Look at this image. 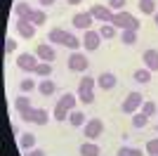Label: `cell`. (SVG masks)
I'll use <instances>...</instances> for the list:
<instances>
[{"label":"cell","mask_w":158,"mask_h":156,"mask_svg":"<svg viewBox=\"0 0 158 156\" xmlns=\"http://www.w3.org/2000/svg\"><path fill=\"white\" fill-rule=\"evenodd\" d=\"M111 24L118 28V31H139V19L135 17V14H130L127 10H123V12H113V19Z\"/></svg>","instance_id":"obj_1"},{"label":"cell","mask_w":158,"mask_h":156,"mask_svg":"<svg viewBox=\"0 0 158 156\" xmlns=\"http://www.w3.org/2000/svg\"><path fill=\"white\" fill-rule=\"evenodd\" d=\"M66 66H69V71H73V73H87V69H90V59L85 57V52H83V50H76V52L69 54Z\"/></svg>","instance_id":"obj_2"},{"label":"cell","mask_w":158,"mask_h":156,"mask_svg":"<svg viewBox=\"0 0 158 156\" xmlns=\"http://www.w3.org/2000/svg\"><path fill=\"white\" fill-rule=\"evenodd\" d=\"M142 104H144V97H142V92L132 90V92H127V97L123 99V104H120V109H123V114L132 116V114H137V111L142 109Z\"/></svg>","instance_id":"obj_3"},{"label":"cell","mask_w":158,"mask_h":156,"mask_svg":"<svg viewBox=\"0 0 158 156\" xmlns=\"http://www.w3.org/2000/svg\"><path fill=\"white\" fill-rule=\"evenodd\" d=\"M38 64H40L38 54H31V52H21L19 57H17V69H21V71L35 73V69H38Z\"/></svg>","instance_id":"obj_4"},{"label":"cell","mask_w":158,"mask_h":156,"mask_svg":"<svg viewBox=\"0 0 158 156\" xmlns=\"http://www.w3.org/2000/svg\"><path fill=\"white\" fill-rule=\"evenodd\" d=\"M83 135L87 137V140H97V137L104 135V123H102V118H90L85 125H83Z\"/></svg>","instance_id":"obj_5"},{"label":"cell","mask_w":158,"mask_h":156,"mask_svg":"<svg viewBox=\"0 0 158 156\" xmlns=\"http://www.w3.org/2000/svg\"><path fill=\"white\" fill-rule=\"evenodd\" d=\"M90 14H92L94 21H102V24H111V19H113V10L109 5H92Z\"/></svg>","instance_id":"obj_6"},{"label":"cell","mask_w":158,"mask_h":156,"mask_svg":"<svg viewBox=\"0 0 158 156\" xmlns=\"http://www.w3.org/2000/svg\"><path fill=\"white\" fill-rule=\"evenodd\" d=\"M102 36H99V31H85V36H83V50L85 52H94V50H99V45H102Z\"/></svg>","instance_id":"obj_7"},{"label":"cell","mask_w":158,"mask_h":156,"mask_svg":"<svg viewBox=\"0 0 158 156\" xmlns=\"http://www.w3.org/2000/svg\"><path fill=\"white\" fill-rule=\"evenodd\" d=\"M14 28H17V33H19L24 40H31L33 36H35V26L28 19H14Z\"/></svg>","instance_id":"obj_8"},{"label":"cell","mask_w":158,"mask_h":156,"mask_svg":"<svg viewBox=\"0 0 158 156\" xmlns=\"http://www.w3.org/2000/svg\"><path fill=\"white\" fill-rule=\"evenodd\" d=\"M73 26H76V28H80V31H90V28H92V14H90V10H87V12H76L73 14Z\"/></svg>","instance_id":"obj_9"},{"label":"cell","mask_w":158,"mask_h":156,"mask_svg":"<svg viewBox=\"0 0 158 156\" xmlns=\"http://www.w3.org/2000/svg\"><path fill=\"white\" fill-rule=\"evenodd\" d=\"M116 85H118V78H116V73L104 71V73H99V76H97V88H99V90H113Z\"/></svg>","instance_id":"obj_10"},{"label":"cell","mask_w":158,"mask_h":156,"mask_svg":"<svg viewBox=\"0 0 158 156\" xmlns=\"http://www.w3.org/2000/svg\"><path fill=\"white\" fill-rule=\"evenodd\" d=\"M35 54H38L40 62H50V64L57 59V52H54V47H52V45H47V43H40V45L35 47Z\"/></svg>","instance_id":"obj_11"},{"label":"cell","mask_w":158,"mask_h":156,"mask_svg":"<svg viewBox=\"0 0 158 156\" xmlns=\"http://www.w3.org/2000/svg\"><path fill=\"white\" fill-rule=\"evenodd\" d=\"M31 12H33V7L28 5V2H24V0H17L14 7H12L14 19H31Z\"/></svg>","instance_id":"obj_12"},{"label":"cell","mask_w":158,"mask_h":156,"mask_svg":"<svg viewBox=\"0 0 158 156\" xmlns=\"http://www.w3.org/2000/svg\"><path fill=\"white\" fill-rule=\"evenodd\" d=\"M142 59H144V66L149 69V71H158V50H153V47H149V50H144V54H142Z\"/></svg>","instance_id":"obj_13"},{"label":"cell","mask_w":158,"mask_h":156,"mask_svg":"<svg viewBox=\"0 0 158 156\" xmlns=\"http://www.w3.org/2000/svg\"><path fill=\"white\" fill-rule=\"evenodd\" d=\"M38 92L43 95V97H52L54 92H57V85H54V80L52 78H43L38 83Z\"/></svg>","instance_id":"obj_14"},{"label":"cell","mask_w":158,"mask_h":156,"mask_svg":"<svg viewBox=\"0 0 158 156\" xmlns=\"http://www.w3.org/2000/svg\"><path fill=\"white\" fill-rule=\"evenodd\" d=\"M78 154L80 156H102V149H99V144H94L92 140H90V142H83V144H80Z\"/></svg>","instance_id":"obj_15"},{"label":"cell","mask_w":158,"mask_h":156,"mask_svg":"<svg viewBox=\"0 0 158 156\" xmlns=\"http://www.w3.org/2000/svg\"><path fill=\"white\" fill-rule=\"evenodd\" d=\"M64 47H69L71 52H76V50H83V38H78V36H73V33H69V31H66Z\"/></svg>","instance_id":"obj_16"},{"label":"cell","mask_w":158,"mask_h":156,"mask_svg":"<svg viewBox=\"0 0 158 156\" xmlns=\"http://www.w3.org/2000/svg\"><path fill=\"white\" fill-rule=\"evenodd\" d=\"M19 147L24 151L35 149V135H31V132H21V135H19Z\"/></svg>","instance_id":"obj_17"},{"label":"cell","mask_w":158,"mask_h":156,"mask_svg":"<svg viewBox=\"0 0 158 156\" xmlns=\"http://www.w3.org/2000/svg\"><path fill=\"white\" fill-rule=\"evenodd\" d=\"M64 38H66L64 28H50V33H47V40L52 45H64Z\"/></svg>","instance_id":"obj_18"},{"label":"cell","mask_w":158,"mask_h":156,"mask_svg":"<svg viewBox=\"0 0 158 156\" xmlns=\"http://www.w3.org/2000/svg\"><path fill=\"white\" fill-rule=\"evenodd\" d=\"M69 123H71L73 128H83V125L87 123V121H85V114H83L80 109H73L71 114H69Z\"/></svg>","instance_id":"obj_19"},{"label":"cell","mask_w":158,"mask_h":156,"mask_svg":"<svg viewBox=\"0 0 158 156\" xmlns=\"http://www.w3.org/2000/svg\"><path fill=\"white\" fill-rule=\"evenodd\" d=\"M50 116H52V114H50L47 109H38V106L33 109V123H35V125H47Z\"/></svg>","instance_id":"obj_20"},{"label":"cell","mask_w":158,"mask_h":156,"mask_svg":"<svg viewBox=\"0 0 158 156\" xmlns=\"http://www.w3.org/2000/svg\"><path fill=\"white\" fill-rule=\"evenodd\" d=\"M31 109V97L26 95H19V97H14V111L17 114H24V111Z\"/></svg>","instance_id":"obj_21"},{"label":"cell","mask_w":158,"mask_h":156,"mask_svg":"<svg viewBox=\"0 0 158 156\" xmlns=\"http://www.w3.org/2000/svg\"><path fill=\"white\" fill-rule=\"evenodd\" d=\"M59 104L61 106H66L69 111H73L76 109V104H78V95H73V92H64L59 97Z\"/></svg>","instance_id":"obj_22"},{"label":"cell","mask_w":158,"mask_h":156,"mask_svg":"<svg viewBox=\"0 0 158 156\" xmlns=\"http://www.w3.org/2000/svg\"><path fill=\"white\" fill-rule=\"evenodd\" d=\"M99 36H102L104 40H113L116 36H118V28H116L113 24H102L99 26Z\"/></svg>","instance_id":"obj_23"},{"label":"cell","mask_w":158,"mask_h":156,"mask_svg":"<svg viewBox=\"0 0 158 156\" xmlns=\"http://www.w3.org/2000/svg\"><path fill=\"white\" fill-rule=\"evenodd\" d=\"M132 80H135V83H139V85H146L149 83V80H151V71H149V69H137V71L132 73Z\"/></svg>","instance_id":"obj_24"},{"label":"cell","mask_w":158,"mask_h":156,"mask_svg":"<svg viewBox=\"0 0 158 156\" xmlns=\"http://www.w3.org/2000/svg\"><path fill=\"white\" fill-rule=\"evenodd\" d=\"M31 21L33 26H35V28H38V26H45L47 24V14H45V10H33L31 12Z\"/></svg>","instance_id":"obj_25"},{"label":"cell","mask_w":158,"mask_h":156,"mask_svg":"<svg viewBox=\"0 0 158 156\" xmlns=\"http://www.w3.org/2000/svg\"><path fill=\"white\" fill-rule=\"evenodd\" d=\"M137 5H139V10H142V14H146V17H153V14L158 12V10H156V2H153V0H139Z\"/></svg>","instance_id":"obj_26"},{"label":"cell","mask_w":158,"mask_h":156,"mask_svg":"<svg viewBox=\"0 0 158 156\" xmlns=\"http://www.w3.org/2000/svg\"><path fill=\"white\" fill-rule=\"evenodd\" d=\"M19 90H21V95H31L33 90H38V83H35L33 78H21Z\"/></svg>","instance_id":"obj_27"},{"label":"cell","mask_w":158,"mask_h":156,"mask_svg":"<svg viewBox=\"0 0 158 156\" xmlns=\"http://www.w3.org/2000/svg\"><path fill=\"white\" fill-rule=\"evenodd\" d=\"M97 88V76H87L85 78H80V83H78V90H94Z\"/></svg>","instance_id":"obj_28"},{"label":"cell","mask_w":158,"mask_h":156,"mask_svg":"<svg viewBox=\"0 0 158 156\" xmlns=\"http://www.w3.org/2000/svg\"><path fill=\"white\" fill-rule=\"evenodd\" d=\"M69 114H71V111L57 102V106H54V111H52V118H54V121H59V123H64L66 118H69Z\"/></svg>","instance_id":"obj_29"},{"label":"cell","mask_w":158,"mask_h":156,"mask_svg":"<svg viewBox=\"0 0 158 156\" xmlns=\"http://www.w3.org/2000/svg\"><path fill=\"white\" fill-rule=\"evenodd\" d=\"M35 76L38 78H50L52 76V64H50V62H40L38 69H35Z\"/></svg>","instance_id":"obj_30"},{"label":"cell","mask_w":158,"mask_h":156,"mask_svg":"<svg viewBox=\"0 0 158 156\" xmlns=\"http://www.w3.org/2000/svg\"><path fill=\"white\" fill-rule=\"evenodd\" d=\"M132 125H135V128H146V125H149V116H144L142 111L132 114Z\"/></svg>","instance_id":"obj_31"},{"label":"cell","mask_w":158,"mask_h":156,"mask_svg":"<svg viewBox=\"0 0 158 156\" xmlns=\"http://www.w3.org/2000/svg\"><path fill=\"white\" fill-rule=\"evenodd\" d=\"M78 102L80 104H92L94 102V90H78Z\"/></svg>","instance_id":"obj_32"},{"label":"cell","mask_w":158,"mask_h":156,"mask_svg":"<svg viewBox=\"0 0 158 156\" xmlns=\"http://www.w3.org/2000/svg\"><path fill=\"white\" fill-rule=\"evenodd\" d=\"M120 40H123V45H135L137 43V31H120Z\"/></svg>","instance_id":"obj_33"},{"label":"cell","mask_w":158,"mask_h":156,"mask_svg":"<svg viewBox=\"0 0 158 156\" xmlns=\"http://www.w3.org/2000/svg\"><path fill=\"white\" fill-rule=\"evenodd\" d=\"M139 111H142L144 116H156L158 106H156V104H153V102H146V99H144V104H142V109H139Z\"/></svg>","instance_id":"obj_34"},{"label":"cell","mask_w":158,"mask_h":156,"mask_svg":"<svg viewBox=\"0 0 158 156\" xmlns=\"http://www.w3.org/2000/svg\"><path fill=\"white\" fill-rule=\"evenodd\" d=\"M125 2L127 0H106V5L111 7L113 12H123V10H125Z\"/></svg>","instance_id":"obj_35"},{"label":"cell","mask_w":158,"mask_h":156,"mask_svg":"<svg viewBox=\"0 0 158 156\" xmlns=\"http://www.w3.org/2000/svg\"><path fill=\"white\" fill-rule=\"evenodd\" d=\"M146 154L149 156H158V137H153V140L146 142Z\"/></svg>","instance_id":"obj_36"},{"label":"cell","mask_w":158,"mask_h":156,"mask_svg":"<svg viewBox=\"0 0 158 156\" xmlns=\"http://www.w3.org/2000/svg\"><path fill=\"white\" fill-rule=\"evenodd\" d=\"M14 50H17V40L7 36V40H5V54H7V57H10V54H12Z\"/></svg>","instance_id":"obj_37"},{"label":"cell","mask_w":158,"mask_h":156,"mask_svg":"<svg viewBox=\"0 0 158 156\" xmlns=\"http://www.w3.org/2000/svg\"><path fill=\"white\" fill-rule=\"evenodd\" d=\"M33 109H35V106H31V109H28V111H24V114H19V118H21V121H24V123H33Z\"/></svg>","instance_id":"obj_38"},{"label":"cell","mask_w":158,"mask_h":156,"mask_svg":"<svg viewBox=\"0 0 158 156\" xmlns=\"http://www.w3.org/2000/svg\"><path fill=\"white\" fill-rule=\"evenodd\" d=\"M116 154H118V156H132V147H125V144H123Z\"/></svg>","instance_id":"obj_39"},{"label":"cell","mask_w":158,"mask_h":156,"mask_svg":"<svg viewBox=\"0 0 158 156\" xmlns=\"http://www.w3.org/2000/svg\"><path fill=\"white\" fill-rule=\"evenodd\" d=\"M26 156H47V154H45L43 149H38V147H35V149H31V151H28Z\"/></svg>","instance_id":"obj_40"},{"label":"cell","mask_w":158,"mask_h":156,"mask_svg":"<svg viewBox=\"0 0 158 156\" xmlns=\"http://www.w3.org/2000/svg\"><path fill=\"white\" fill-rule=\"evenodd\" d=\"M38 2H40V7H52L57 0H38Z\"/></svg>","instance_id":"obj_41"},{"label":"cell","mask_w":158,"mask_h":156,"mask_svg":"<svg viewBox=\"0 0 158 156\" xmlns=\"http://www.w3.org/2000/svg\"><path fill=\"white\" fill-rule=\"evenodd\" d=\"M66 2H69V5H80L83 0H66Z\"/></svg>","instance_id":"obj_42"},{"label":"cell","mask_w":158,"mask_h":156,"mask_svg":"<svg viewBox=\"0 0 158 156\" xmlns=\"http://www.w3.org/2000/svg\"><path fill=\"white\" fill-rule=\"evenodd\" d=\"M153 21H156V26H158V12H156V14H153Z\"/></svg>","instance_id":"obj_43"},{"label":"cell","mask_w":158,"mask_h":156,"mask_svg":"<svg viewBox=\"0 0 158 156\" xmlns=\"http://www.w3.org/2000/svg\"><path fill=\"white\" fill-rule=\"evenodd\" d=\"M156 130H158V125H156Z\"/></svg>","instance_id":"obj_44"}]
</instances>
